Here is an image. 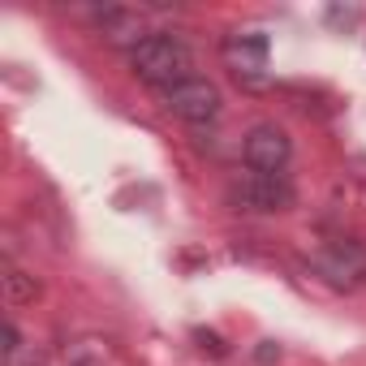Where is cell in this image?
I'll return each mask as SVG.
<instances>
[{"mask_svg":"<svg viewBox=\"0 0 366 366\" xmlns=\"http://www.w3.org/2000/svg\"><path fill=\"white\" fill-rule=\"evenodd\" d=\"M86 353H91V349H74V357H69L65 366H99V362H95V357H86Z\"/></svg>","mask_w":366,"mask_h":366,"instance_id":"cell-11","label":"cell"},{"mask_svg":"<svg viewBox=\"0 0 366 366\" xmlns=\"http://www.w3.org/2000/svg\"><path fill=\"white\" fill-rule=\"evenodd\" d=\"M0 293H5V302L18 310V306H31L44 289H39V280L26 267H18L14 259H5V267H0Z\"/></svg>","mask_w":366,"mask_h":366,"instance_id":"cell-7","label":"cell"},{"mask_svg":"<svg viewBox=\"0 0 366 366\" xmlns=\"http://www.w3.org/2000/svg\"><path fill=\"white\" fill-rule=\"evenodd\" d=\"M267 56H272V44H267L263 31H246V35L224 39V61L237 78H259L267 69Z\"/></svg>","mask_w":366,"mask_h":366,"instance_id":"cell-5","label":"cell"},{"mask_svg":"<svg viewBox=\"0 0 366 366\" xmlns=\"http://www.w3.org/2000/svg\"><path fill=\"white\" fill-rule=\"evenodd\" d=\"M237 212H254V216H272V212H289L293 207V181L285 172H246L237 186L229 190Z\"/></svg>","mask_w":366,"mask_h":366,"instance_id":"cell-2","label":"cell"},{"mask_svg":"<svg viewBox=\"0 0 366 366\" xmlns=\"http://www.w3.org/2000/svg\"><path fill=\"white\" fill-rule=\"evenodd\" d=\"M242 155L254 172H285V164L293 159V138L276 125V121H263L246 134L242 142Z\"/></svg>","mask_w":366,"mask_h":366,"instance_id":"cell-4","label":"cell"},{"mask_svg":"<svg viewBox=\"0 0 366 366\" xmlns=\"http://www.w3.org/2000/svg\"><path fill=\"white\" fill-rule=\"evenodd\" d=\"M220 104H224V99H220V86L207 82V78H199V74L164 91V108H168L172 117H181V121H190V125L216 121V117H220Z\"/></svg>","mask_w":366,"mask_h":366,"instance_id":"cell-3","label":"cell"},{"mask_svg":"<svg viewBox=\"0 0 366 366\" xmlns=\"http://www.w3.org/2000/svg\"><path fill=\"white\" fill-rule=\"evenodd\" d=\"M129 69H134L147 86L168 91V86H177V82L194 78V74H190V69H194V52L181 44L177 35H147V39L129 52Z\"/></svg>","mask_w":366,"mask_h":366,"instance_id":"cell-1","label":"cell"},{"mask_svg":"<svg viewBox=\"0 0 366 366\" xmlns=\"http://www.w3.org/2000/svg\"><path fill=\"white\" fill-rule=\"evenodd\" d=\"M0 349H5V362H9V366H14V357L22 353V332H18V323H14V319L5 323V345H0Z\"/></svg>","mask_w":366,"mask_h":366,"instance_id":"cell-8","label":"cell"},{"mask_svg":"<svg viewBox=\"0 0 366 366\" xmlns=\"http://www.w3.org/2000/svg\"><path fill=\"white\" fill-rule=\"evenodd\" d=\"M194 340H199V345H203V349H212V353H216V357H220V353H224V340H220V336H216V332H194Z\"/></svg>","mask_w":366,"mask_h":366,"instance_id":"cell-9","label":"cell"},{"mask_svg":"<svg viewBox=\"0 0 366 366\" xmlns=\"http://www.w3.org/2000/svg\"><path fill=\"white\" fill-rule=\"evenodd\" d=\"M99 26H104V35H108L112 44H125L129 52L147 39V35H142V18H138V14H129V9H121V5L99 9Z\"/></svg>","mask_w":366,"mask_h":366,"instance_id":"cell-6","label":"cell"},{"mask_svg":"<svg viewBox=\"0 0 366 366\" xmlns=\"http://www.w3.org/2000/svg\"><path fill=\"white\" fill-rule=\"evenodd\" d=\"M280 357V345L276 340H263V349H259V362H276Z\"/></svg>","mask_w":366,"mask_h":366,"instance_id":"cell-10","label":"cell"}]
</instances>
